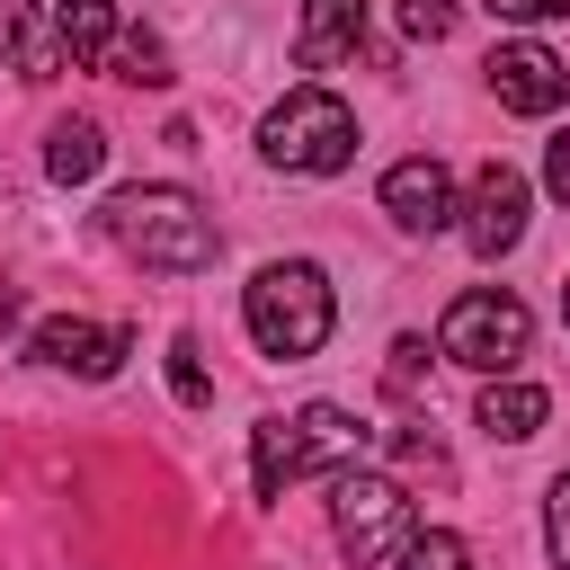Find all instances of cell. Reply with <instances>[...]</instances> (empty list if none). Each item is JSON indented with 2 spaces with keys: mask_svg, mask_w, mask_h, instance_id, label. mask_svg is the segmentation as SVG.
<instances>
[{
  "mask_svg": "<svg viewBox=\"0 0 570 570\" xmlns=\"http://www.w3.org/2000/svg\"><path fill=\"white\" fill-rule=\"evenodd\" d=\"M107 62H116V80H134V89H160V80H169V45H160L151 27L116 36V53H107Z\"/></svg>",
  "mask_w": 570,
  "mask_h": 570,
  "instance_id": "16",
  "label": "cell"
},
{
  "mask_svg": "<svg viewBox=\"0 0 570 570\" xmlns=\"http://www.w3.org/2000/svg\"><path fill=\"white\" fill-rule=\"evenodd\" d=\"M534 347V312L517 303V294H499V285H472V294H454L445 303V321H436V356H454V365H472V374H517V356Z\"/></svg>",
  "mask_w": 570,
  "mask_h": 570,
  "instance_id": "5",
  "label": "cell"
},
{
  "mask_svg": "<svg viewBox=\"0 0 570 570\" xmlns=\"http://www.w3.org/2000/svg\"><path fill=\"white\" fill-rule=\"evenodd\" d=\"M365 45V0H303V27H294V62L303 71H330Z\"/></svg>",
  "mask_w": 570,
  "mask_h": 570,
  "instance_id": "11",
  "label": "cell"
},
{
  "mask_svg": "<svg viewBox=\"0 0 570 570\" xmlns=\"http://www.w3.org/2000/svg\"><path fill=\"white\" fill-rule=\"evenodd\" d=\"M18 330V285H0V338Z\"/></svg>",
  "mask_w": 570,
  "mask_h": 570,
  "instance_id": "24",
  "label": "cell"
},
{
  "mask_svg": "<svg viewBox=\"0 0 570 570\" xmlns=\"http://www.w3.org/2000/svg\"><path fill=\"white\" fill-rule=\"evenodd\" d=\"M98 160H107V134H98L89 116H62V125L45 134V178L80 187V178H98Z\"/></svg>",
  "mask_w": 570,
  "mask_h": 570,
  "instance_id": "15",
  "label": "cell"
},
{
  "mask_svg": "<svg viewBox=\"0 0 570 570\" xmlns=\"http://www.w3.org/2000/svg\"><path fill=\"white\" fill-rule=\"evenodd\" d=\"M374 454V428L356 419V410H338V401H303L294 419H258V436H249V481H258V499H285V481H303V472H356Z\"/></svg>",
  "mask_w": 570,
  "mask_h": 570,
  "instance_id": "2",
  "label": "cell"
},
{
  "mask_svg": "<svg viewBox=\"0 0 570 570\" xmlns=\"http://www.w3.org/2000/svg\"><path fill=\"white\" fill-rule=\"evenodd\" d=\"M0 71H18V80L62 71V36H53V18H36V0H0Z\"/></svg>",
  "mask_w": 570,
  "mask_h": 570,
  "instance_id": "12",
  "label": "cell"
},
{
  "mask_svg": "<svg viewBox=\"0 0 570 570\" xmlns=\"http://www.w3.org/2000/svg\"><path fill=\"white\" fill-rule=\"evenodd\" d=\"M454 18H463V0H401V36H419V45H445Z\"/></svg>",
  "mask_w": 570,
  "mask_h": 570,
  "instance_id": "19",
  "label": "cell"
},
{
  "mask_svg": "<svg viewBox=\"0 0 570 570\" xmlns=\"http://www.w3.org/2000/svg\"><path fill=\"white\" fill-rule=\"evenodd\" d=\"M169 392H178L187 410H205V401H214V383H205V347H196L187 330L169 338Z\"/></svg>",
  "mask_w": 570,
  "mask_h": 570,
  "instance_id": "18",
  "label": "cell"
},
{
  "mask_svg": "<svg viewBox=\"0 0 570 570\" xmlns=\"http://www.w3.org/2000/svg\"><path fill=\"white\" fill-rule=\"evenodd\" d=\"M561 312H570V285H561Z\"/></svg>",
  "mask_w": 570,
  "mask_h": 570,
  "instance_id": "25",
  "label": "cell"
},
{
  "mask_svg": "<svg viewBox=\"0 0 570 570\" xmlns=\"http://www.w3.org/2000/svg\"><path fill=\"white\" fill-rule=\"evenodd\" d=\"M490 9H499L508 27H543V18H561L570 0H490Z\"/></svg>",
  "mask_w": 570,
  "mask_h": 570,
  "instance_id": "22",
  "label": "cell"
},
{
  "mask_svg": "<svg viewBox=\"0 0 570 570\" xmlns=\"http://www.w3.org/2000/svg\"><path fill=\"white\" fill-rule=\"evenodd\" d=\"M27 356H36V365H53V374H80V383H107V374L134 356V338H125V330H107V321L53 312V321H36V330H27Z\"/></svg>",
  "mask_w": 570,
  "mask_h": 570,
  "instance_id": "7",
  "label": "cell"
},
{
  "mask_svg": "<svg viewBox=\"0 0 570 570\" xmlns=\"http://www.w3.org/2000/svg\"><path fill=\"white\" fill-rule=\"evenodd\" d=\"M98 223H107V240H116L134 267H151V276H196V267H214V249H223L214 214H205L187 187H116Z\"/></svg>",
  "mask_w": 570,
  "mask_h": 570,
  "instance_id": "1",
  "label": "cell"
},
{
  "mask_svg": "<svg viewBox=\"0 0 570 570\" xmlns=\"http://www.w3.org/2000/svg\"><path fill=\"white\" fill-rule=\"evenodd\" d=\"M240 321H249V338H258L267 356L294 365V356H321L338 303H330V276H321L312 258H267V267L249 276V294H240Z\"/></svg>",
  "mask_w": 570,
  "mask_h": 570,
  "instance_id": "3",
  "label": "cell"
},
{
  "mask_svg": "<svg viewBox=\"0 0 570 570\" xmlns=\"http://www.w3.org/2000/svg\"><path fill=\"white\" fill-rule=\"evenodd\" d=\"M490 89H499L508 116H552V107L570 98V62H561L552 45H534V36H517V45L490 53Z\"/></svg>",
  "mask_w": 570,
  "mask_h": 570,
  "instance_id": "8",
  "label": "cell"
},
{
  "mask_svg": "<svg viewBox=\"0 0 570 570\" xmlns=\"http://www.w3.org/2000/svg\"><path fill=\"white\" fill-rule=\"evenodd\" d=\"M392 570H472V543L445 534V525H428V534H410V543L392 552Z\"/></svg>",
  "mask_w": 570,
  "mask_h": 570,
  "instance_id": "17",
  "label": "cell"
},
{
  "mask_svg": "<svg viewBox=\"0 0 570 570\" xmlns=\"http://www.w3.org/2000/svg\"><path fill=\"white\" fill-rule=\"evenodd\" d=\"M543 187L570 205V134H552V151H543Z\"/></svg>",
  "mask_w": 570,
  "mask_h": 570,
  "instance_id": "23",
  "label": "cell"
},
{
  "mask_svg": "<svg viewBox=\"0 0 570 570\" xmlns=\"http://www.w3.org/2000/svg\"><path fill=\"white\" fill-rule=\"evenodd\" d=\"M419 374H428V338H392V365H383V383H392V392H419Z\"/></svg>",
  "mask_w": 570,
  "mask_h": 570,
  "instance_id": "21",
  "label": "cell"
},
{
  "mask_svg": "<svg viewBox=\"0 0 570 570\" xmlns=\"http://www.w3.org/2000/svg\"><path fill=\"white\" fill-rule=\"evenodd\" d=\"M53 36H62V62L89 71L116 53V0H53Z\"/></svg>",
  "mask_w": 570,
  "mask_h": 570,
  "instance_id": "13",
  "label": "cell"
},
{
  "mask_svg": "<svg viewBox=\"0 0 570 570\" xmlns=\"http://www.w3.org/2000/svg\"><path fill=\"white\" fill-rule=\"evenodd\" d=\"M258 160L285 169V178H330V169H347V160H356V116H347V98H330V89H285V98L258 116Z\"/></svg>",
  "mask_w": 570,
  "mask_h": 570,
  "instance_id": "4",
  "label": "cell"
},
{
  "mask_svg": "<svg viewBox=\"0 0 570 570\" xmlns=\"http://www.w3.org/2000/svg\"><path fill=\"white\" fill-rule=\"evenodd\" d=\"M543 543H552V561L570 570V472H552V499H543Z\"/></svg>",
  "mask_w": 570,
  "mask_h": 570,
  "instance_id": "20",
  "label": "cell"
},
{
  "mask_svg": "<svg viewBox=\"0 0 570 570\" xmlns=\"http://www.w3.org/2000/svg\"><path fill=\"white\" fill-rule=\"evenodd\" d=\"M330 525H338V543L356 552V561H392L410 534H419V517H410V490L392 481V472H338L330 481Z\"/></svg>",
  "mask_w": 570,
  "mask_h": 570,
  "instance_id": "6",
  "label": "cell"
},
{
  "mask_svg": "<svg viewBox=\"0 0 570 570\" xmlns=\"http://www.w3.org/2000/svg\"><path fill=\"white\" fill-rule=\"evenodd\" d=\"M552 419V401L534 392V383H517V374H499V383H481V428L490 436H508V445H525L534 428Z\"/></svg>",
  "mask_w": 570,
  "mask_h": 570,
  "instance_id": "14",
  "label": "cell"
},
{
  "mask_svg": "<svg viewBox=\"0 0 570 570\" xmlns=\"http://www.w3.org/2000/svg\"><path fill=\"white\" fill-rule=\"evenodd\" d=\"M525 205H534V187H525V169H508V160H490V169L472 178V196H463V240H472L481 258H499V249H517V240H525Z\"/></svg>",
  "mask_w": 570,
  "mask_h": 570,
  "instance_id": "9",
  "label": "cell"
},
{
  "mask_svg": "<svg viewBox=\"0 0 570 570\" xmlns=\"http://www.w3.org/2000/svg\"><path fill=\"white\" fill-rule=\"evenodd\" d=\"M383 214L401 223V232H445L463 205H454V178H445V160H392L383 169Z\"/></svg>",
  "mask_w": 570,
  "mask_h": 570,
  "instance_id": "10",
  "label": "cell"
}]
</instances>
